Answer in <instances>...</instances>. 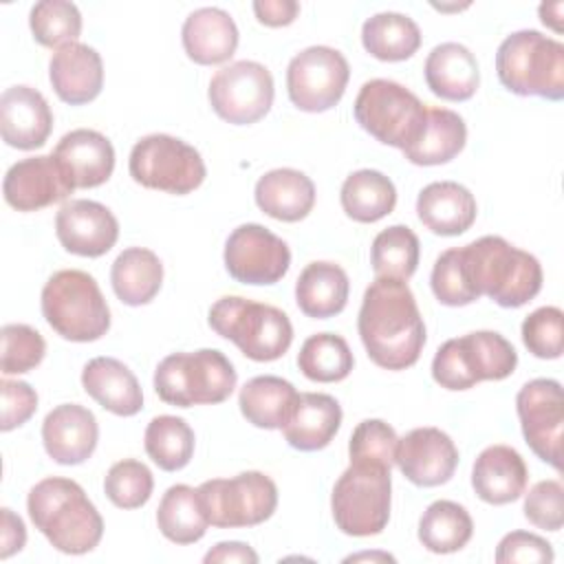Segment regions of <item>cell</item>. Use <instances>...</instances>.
Returning <instances> with one entry per match:
<instances>
[{"mask_svg": "<svg viewBox=\"0 0 564 564\" xmlns=\"http://www.w3.org/2000/svg\"><path fill=\"white\" fill-rule=\"evenodd\" d=\"M357 330L368 357L379 368L414 366L425 346V324L408 282L375 278L364 293Z\"/></svg>", "mask_w": 564, "mask_h": 564, "instance_id": "1", "label": "cell"}, {"mask_svg": "<svg viewBox=\"0 0 564 564\" xmlns=\"http://www.w3.org/2000/svg\"><path fill=\"white\" fill-rule=\"evenodd\" d=\"M26 511L35 529L62 553L84 555L104 535V520L86 491L70 478L40 480L26 498Z\"/></svg>", "mask_w": 564, "mask_h": 564, "instance_id": "2", "label": "cell"}, {"mask_svg": "<svg viewBox=\"0 0 564 564\" xmlns=\"http://www.w3.org/2000/svg\"><path fill=\"white\" fill-rule=\"evenodd\" d=\"M465 278L480 297H491L502 308H518L542 289V267L535 256L500 236H482L460 247Z\"/></svg>", "mask_w": 564, "mask_h": 564, "instance_id": "3", "label": "cell"}, {"mask_svg": "<svg viewBox=\"0 0 564 564\" xmlns=\"http://www.w3.org/2000/svg\"><path fill=\"white\" fill-rule=\"evenodd\" d=\"M500 84L520 97H564V44L540 31L522 29L507 35L496 51Z\"/></svg>", "mask_w": 564, "mask_h": 564, "instance_id": "4", "label": "cell"}, {"mask_svg": "<svg viewBox=\"0 0 564 564\" xmlns=\"http://www.w3.org/2000/svg\"><path fill=\"white\" fill-rule=\"evenodd\" d=\"M207 322L216 335L234 341L253 361H275L293 341V326L284 311L240 295L216 300Z\"/></svg>", "mask_w": 564, "mask_h": 564, "instance_id": "5", "label": "cell"}, {"mask_svg": "<svg viewBox=\"0 0 564 564\" xmlns=\"http://www.w3.org/2000/svg\"><path fill=\"white\" fill-rule=\"evenodd\" d=\"M42 315L68 341H95L110 328V308L97 280L79 269H64L46 280Z\"/></svg>", "mask_w": 564, "mask_h": 564, "instance_id": "6", "label": "cell"}, {"mask_svg": "<svg viewBox=\"0 0 564 564\" xmlns=\"http://www.w3.org/2000/svg\"><path fill=\"white\" fill-rule=\"evenodd\" d=\"M231 361L216 348L172 352L154 370V390L161 401L178 408L214 405L236 388Z\"/></svg>", "mask_w": 564, "mask_h": 564, "instance_id": "7", "label": "cell"}, {"mask_svg": "<svg viewBox=\"0 0 564 564\" xmlns=\"http://www.w3.org/2000/svg\"><path fill=\"white\" fill-rule=\"evenodd\" d=\"M518 366L516 348L496 330L447 339L432 359V377L445 390H469L480 381L507 379Z\"/></svg>", "mask_w": 564, "mask_h": 564, "instance_id": "8", "label": "cell"}, {"mask_svg": "<svg viewBox=\"0 0 564 564\" xmlns=\"http://www.w3.org/2000/svg\"><path fill=\"white\" fill-rule=\"evenodd\" d=\"M390 469L379 465L350 463L330 494V511L337 529L355 538L381 533L390 520Z\"/></svg>", "mask_w": 564, "mask_h": 564, "instance_id": "9", "label": "cell"}, {"mask_svg": "<svg viewBox=\"0 0 564 564\" xmlns=\"http://www.w3.org/2000/svg\"><path fill=\"white\" fill-rule=\"evenodd\" d=\"M352 112L370 137L405 150L421 134L427 106L392 79H370L359 88Z\"/></svg>", "mask_w": 564, "mask_h": 564, "instance_id": "10", "label": "cell"}, {"mask_svg": "<svg viewBox=\"0 0 564 564\" xmlns=\"http://www.w3.org/2000/svg\"><path fill=\"white\" fill-rule=\"evenodd\" d=\"M134 183L167 194H189L205 181V161L200 152L172 134H148L139 139L128 159Z\"/></svg>", "mask_w": 564, "mask_h": 564, "instance_id": "11", "label": "cell"}, {"mask_svg": "<svg viewBox=\"0 0 564 564\" xmlns=\"http://www.w3.org/2000/svg\"><path fill=\"white\" fill-rule=\"evenodd\" d=\"M196 496L207 522L218 529L262 524L278 507V487L262 471L205 480Z\"/></svg>", "mask_w": 564, "mask_h": 564, "instance_id": "12", "label": "cell"}, {"mask_svg": "<svg viewBox=\"0 0 564 564\" xmlns=\"http://www.w3.org/2000/svg\"><path fill=\"white\" fill-rule=\"evenodd\" d=\"M273 77L267 66L251 59H240L223 66L209 82V104L214 112L234 126L260 121L273 104Z\"/></svg>", "mask_w": 564, "mask_h": 564, "instance_id": "13", "label": "cell"}, {"mask_svg": "<svg viewBox=\"0 0 564 564\" xmlns=\"http://www.w3.org/2000/svg\"><path fill=\"white\" fill-rule=\"evenodd\" d=\"M348 77V62L337 48L308 46L289 62V99L304 112L330 110L344 97Z\"/></svg>", "mask_w": 564, "mask_h": 564, "instance_id": "14", "label": "cell"}, {"mask_svg": "<svg viewBox=\"0 0 564 564\" xmlns=\"http://www.w3.org/2000/svg\"><path fill=\"white\" fill-rule=\"evenodd\" d=\"M516 410L522 436L533 454L562 469V427H564V397L555 379H533L524 383L516 397Z\"/></svg>", "mask_w": 564, "mask_h": 564, "instance_id": "15", "label": "cell"}, {"mask_svg": "<svg viewBox=\"0 0 564 564\" xmlns=\"http://www.w3.org/2000/svg\"><path fill=\"white\" fill-rule=\"evenodd\" d=\"M225 269L242 284H275L291 267L289 245L258 223L236 227L225 242Z\"/></svg>", "mask_w": 564, "mask_h": 564, "instance_id": "16", "label": "cell"}, {"mask_svg": "<svg viewBox=\"0 0 564 564\" xmlns=\"http://www.w3.org/2000/svg\"><path fill=\"white\" fill-rule=\"evenodd\" d=\"M55 234L68 253L99 258L115 247L119 238V223L106 205L77 198L59 207L55 216Z\"/></svg>", "mask_w": 564, "mask_h": 564, "instance_id": "17", "label": "cell"}, {"mask_svg": "<svg viewBox=\"0 0 564 564\" xmlns=\"http://www.w3.org/2000/svg\"><path fill=\"white\" fill-rule=\"evenodd\" d=\"M394 463L419 487L445 485L458 465L454 441L438 427H414L397 443Z\"/></svg>", "mask_w": 564, "mask_h": 564, "instance_id": "18", "label": "cell"}, {"mask_svg": "<svg viewBox=\"0 0 564 564\" xmlns=\"http://www.w3.org/2000/svg\"><path fill=\"white\" fill-rule=\"evenodd\" d=\"M4 200L18 212H37L73 194L53 154L29 156L13 163L2 181Z\"/></svg>", "mask_w": 564, "mask_h": 564, "instance_id": "19", "label": "cell"}, {"mask_svg": "<svg viewBox=\"0 0 564 564\" xmlns=\"http://www.w3.org/2000/svg\"><path fill=\"white\" fill-rule=\"evenodd\" d=\"M51 154L73 189L99 187L115 170V148L110 139L88 128L66 132Z\"/></svg>", "mask_w": 564, "mask_h": 564, "instance_id": "20", "label": "cell"}, {"mask_svg": "<svg viewBox=\"0 0 564 564\" xmlns=\"http://www.w3.org/2000/svg\"><path fill=\"white\" fill-rule=\"evenodd\" d=\"M97 438V419L79 403H62L44 416L42 443L46 454L59 465H79L90 458Z\"/></svg>", "mask_w": 564, "mask_h": 564, "instance_id": "21", "label": "cell"}, {"mask_svg": "<svg viewBox=\"0 0 564 564\" xmlns=\"http://www.w3.org/2000/svg\"><path fill=\"white\" fill-rule=\"evenodd\" d=\"M53 130V112L44 95L31 86H11L0 97V134L18 150L42 148Z\"/></svg>", "mask_w": 564, "mask_h": 564, "instance_id": "22", "label": "cell"}, {"mask_svg": "<svg viewBox=\"0 0 564 564\" xmlns=\"http://www.w3.org/2000/svg\"><path fill=\"white\" fill-rule=\"evenodd\" d=\"M48 79L64 104H88L97 99L104 88L101 55L82 42L66 44L53 53L48 62Z\"/></svg>", "mask_w": 564, "mask_h": 564, "instance_id": "23", "label": "cell"}, {"mask_svg": "<svg viewBox=\"0 0 564 564\" xmlns=\"http://www.w3.org/2000/svg\"><path fill=\"white\" fill-rule=\"evenodd\" d=\"M529 480L524 458L509 445L485 447L471 467V487L487 505H509L518 500Z\"/></svg>", "mask_w": 564, "mask_h": 564, "instance_id": "24", "label": "cell"}, {"mask_svg": "<svg viewBox=\"0 0 564 564\" xmlns=\"http://www.w3.org/2000/svg\"><path fill=\"white\" fill-rule=\"evenodd\" d=\"M187 57L200 66L227 62L238 48V26L234 18L218 7L192 11L181 29Z\"/></svg>", "mask_w": 564, "mask_h": 564, "instance_id": "25", "label": "cell"}, {"mask_svg": "<svg viewBox=\"0 0 564 564\" xmlns=\"http://www.w3.org/2000/svg\"><path fill=\"white\" fill-rule=\"evenodd\" d=\"M474 194L456 181H434L419 192V220L436 236H460L476 220Z\"/></svg>", "mask_w": 564, "mask_h": 564, "instance_id": "26", "label": "cell"}, {"mask_svg": "<svg viewBox=\"0 0 564 564\" xmlns=\"http://www.w3.org/2000/svg\"><path fill=\"white\" fill-rule=\"evenodd\" d=\"M341 425V405L324 392H300L297 403L280 427L286 443L300 452L324 449Z\"/></svg>", "mask_w": 564, "mask_h": 564, "instance_id": "27", "label": "cell"}, {"mask_svg": "<svg viewBox=\"0 0 564 564\" xmlns=\"http://www.w3.org/2000/svg\"><path fill=\"white\" fill-rule=\"evenodd\" d=\"M84 390L108 412L134 416L143 408V392L134 372L115 357H95L82 370Z\"/></svg>", "mask_w": 564, "mask_h": 564, "instance_id": "28", "label": "cell"}, {"mask_svg": "<svg viewBox=\"0 0 564 564\" xmlns=\"http://www.w3.org/2000/svg\"><path fill=\"white\" fill-rule=\"evenodd\" d=\"M423 70L427 88L447 101L471 99L480 84L476 55L458 42H443L434 46L425 59Z\"/></svg>", "mask_w": 564, "mask_h": 564, "instance_id": "29", "label": "cell"}, {"mask_svg": "<svg viewBox=\"0 0 564 564\" xmlns=\"http://www.w3.org/2000/svg\"><path fill=\"white\" fill-rule=\"evenodd\" d=\"M253 196L267 216L282 223H297L315 205V185L300 170L278 167L258 178Z\"/></svg>", "mask_w": 564, "mask_h": 564, "instance_id": "30", "label": "cell"}, {"mask_svg": "<svg viewBox=\"0 0 564 564\" xmlns=\"http://www.w3.org/2000/svg\"><path fill=\"white\" fill-rule=\"evenodd\" d=\"M350 282L346 271L326 260L311 262L295 282V302L306 317L328 319L346 308Z\"/></svg>", "mask_w": 564, "mask_h": 564, "instance_id": "31", "label": "cell"}, {"mask_svg": "<svg viewBox=\"0 0 564 564\" xmlns=\"http://www.w3.org/2000/svg\"><path fill=\"white\" fill-rule=\"evenodd\" d=\"M300 392L295 386L275 375L249 379L238 394L242 416L262 430H280L291 416Z\"/></svg>", "mask_w": 564, "mask_h": 564, "instance_id": "32", "label": "cell"}, {"mask_svg": "<svg viewBox=\"0 0 564 564\" xmlns=\"http://www.w3.org/2000/svg\"><path fill=\"white\" fill-rule=\"evenodd\" d=\"M465 141L467 126L458 112L449 108H427L421 134L401 152L414 165H441L458 156Z\"/></svg>", "mask_w": 564, "mask_h": 564, "instance_id": "33", "label": "cell"}, {"mask_svg": "<svg viewBox=\"0 0 564 564\" xmlns=\"http://www.w3.org/2000/svg\"><path fill=\"white\" fill-rule=\"evenodd\" d=\"M115 295L128 306H141L156 297L163 282V264L159 256L145 247L123 249L110 269Z\"/></svg>", "mask_w": 564, "mask_h": 564, "instance_id": "34", "label": "cell"}, {"mask_svg": "<svg viewBox=\"0 0 564 564\" xmlns=\"http://www.w3.org/2000/svg\"><path fill=\"white\" fill-rule=\"evenodd\" d=\"M361 44L381 62H403L419 51L421 29L410 15L397 11L375 13L361 26Z\"/></svg>", "mask_w": 564, "mask_h": 564, "instance_id": "35", "label": "cell"}, {"mask_svg": "<svg viewBox=\"0 0 564 564\" xmlns=\"http://www.w3.org/2000/svg\"><path fill=\"white\" fill-rule=\"evenodd\" d=\"M341 209L357 223H377L397 205L394 183L379 170H357L346 176L339 192Z\"/></svg>", "mask_w": 564, "mask_h": 564, "instance_id": "36", "label": "cell"}, {"mask_svg": "<svg viewBox=\"0 0 564 564\" xmlns=\"http://www.w3.org/2000/svg\"><path fill=\"white\" fill-rule=\"evenodd\" d=\"M474 533L467 509L452 500H434L419 520V540L430 553H456Z\"/></svg>", "mask_w": 564, "mask_h": 564, "instance_id": "37", "label": "cell"}, {"mask_svg": "<svg viewBox=\"0 0 564 564\" xmlns=\"http://www.w3.org/2000/svg\"><path fill=\"white\" fill-rule=\"evenodd\" d=\"M156 524L161 533L174 544L198 542L209 522L198 505L196 489L189 485H172L156 509Z\"/></svg>", "mask_w": 564, "mask_h": 564, "instance_id": "38", "label": "cell"}, {"mask_svg": "<svg viewBox=\"0 0 564 564\" xmlns=\"http://www.w3.org/2000/svg\"><path fill=\"white\" fill-rule=\"evenodd\" d=\"M194 430L187 425V421L172 414L154 416L143 436L145 454L163 471L183 469L194 456Z\"/></svg>", "mask_w": 564, "mask_h": 564, "instance_id": "39", "label": "cell"}, {"mask_svg": "<svg viewBox=\"0 0 564 564\" xmlns=\"http://www.w3.org/2000/svg\"><path fill=\"white\" fill-rule=\"evenodd\" d=\"M355 366L348 341L335 333H315L311 335L300 352L297 368L302 375L317 383H335L350 375Z\"/></svg>", "mask_w": 564, "mask_h": 564, "instance_id": "40", "label": "cell"}, {"mask_svg": "<svg viewBox=\"0 0 564 564\" xmlns=\"http://www.w3.org/2000/svg\"><path fill=\"white\" fill-rule=\"evenodd\" d=\"M375 278L408 282L419 267V238L405 225H392L379 231L370 247Z\"/></svg>", "mask_w": 564, "mask_h": 564, "instance_id": "41", "label": "cell"}, {"mask_svg": "<svg viewBox=\"0 0 564 564\" xmlns=\"http://www.w3.org/2000/svg\"><path fill=\"white\" fill-rule=\"evenodd\" d=\"M29 26L37 44L62 48L77 42L82 33V13L68 0H42L31 7Z\"/></svg>", "mask_w": 564, "mask_h": 564, "instance_id": "42", "label": "cell"}, {"mask_svg": "<svg viewBox=\"0 0 564 564\" xmlns=\"http://www.w3.org/2000/svg\"><path fill=\"white\" fill-rule=\"evenodd\" d=\"M154 489L152 471L145 463L134 458H123L115 463L106 478H104V491L108 500L119 509H139L143 507Z\"/></svg>", "mask_w": 564, "mask_h": 564, "instance_id": "43", "label": "cell"}, {"mask_svg": "<svg viewBox=\"0 0 564 564\" xmlns=\"http://www.w3.org/2000/svg\"><path fill=\"white\" fill-rule=\"evenodd\" d=\"M397 432L381 419L361 421L348 441V456L355 465L392 467L397 456Z\"/></svg>", "mask_w": 564, "mask_h": 564, "instance_id": "44", "label": "cell"}, {"mask_svg": "<svg viewBox=\"0 0 564 564\" xmlns=\"http://www.w3.org/2000/svg\"><path fill=\"white\" fill-rule=\"evenodd\" d=\"M2 337V375H24L42 364L46 352L44 337L29 324H4Z\"/></svg>", "mask_w": 564, "mask_h": 564, "instance_id": "45", "label": "cell"}, {"mask_svg": "<svg viewBox=\"0 0 564 564\" xmlns=\"http://www.w3.org/2000/svg\"><path fill=\"white\" fill-rule=\"evenodd\" d=\"M522 341L540 359H557L564 341V313L557 306H540L522 322Z\"/></svg>", "mask_w": 564, "mask_h": 564, "instance_id": "46", "label": "cell"}, {"mask_svg": "<svg viewBox=\"0 0 564 564\" xmlns=\"http://www.w3.org/2000/svg\"><path fill=\"white\" fill-rule=\"evenodd\" d=\"M430 284L434 297L445 306H467L478 300V295L471 291L465 278L460 247H452L436 258Z\"/></svg>", "mask_w": 564, "mask_h": 564, "instance_id": "47", "label": "cell"}, {"mask_svg": "<svg viewBox=\"0 0 564 564\" xmlns=\"http://www.w3.org/2000/svg\"><path fill=\"white\" fill-rule=\"evenodd\" d=\"M524 518L544 531H560L564 522V487L549 478L535 482L524 496Z\"/></svg>", "mask_w": 564, "mask_h": 564, "instance_id": "48", "label": "cell"}, {"mask_svg": "<svg viewBox=\"0 0 564 564\" xmlns=\"http://www.w3.org/2000/svg\"><path fill=\"white\" fill-rule=\"evenodd\" d=\"M555 557L551 542L544 538L529 533V531H511L507 533L496 549L498 564H513V562H535V564H551Z\"/></svg>", "mask_w": 564, "mask_h": 564, "instance_id": "49", "label": "cell"}, {"mask_svg": "<svg viewBox=\"0 0 564 564\" xmlns=\"http://www.w3.org/2000/svg\"><path fill=\"white\" fill-rule=\"evenodd\" d=\"M0 394H2V419H0L2 432H11L24 425L37 410V394L26 381L2 379Z\"/></svg>", "mask_w": 564, "mask_h": 564, "instance_id": "50", "label": "cell"}, {"mask_svg": "<svg viewBox=\"0 0 564 564\" xmlns=\"http://www.w3.org/2000/svg\"><path fill=\"white\" fill-rule=\"evenodd\" d=\"M253 13L260 24L275 29L291 24L300 13V4L295 0H256Z\"/></svg>", "mask_w": 564, "mask_h": 564, "instance_id": "51", "label": "cell"}, {"mask_svg": "<svg viewBox=\"0 0 564 564\" xmlns=\"http://www.w3.org/2000/svg\"><path fill=\"white\" fill-rule=\"evenodd\" d=\"M26 544V529L20 516H15L9 507L0 511V557L7 560L13 553L22 551Z\"/></svg>", "mask_w": 564, "mask_h": 564, "instance_id": "52", "label": "cell"}, {"mask_svg": "<svg viewBox=\"0 0 564 564\" xmlns=\"http://www.w3.org/2000/svg\"><path fill=\"white\" fill-rule=\"evenodd\" d=\"M205 564L223 562V564H258V553L245 542H218L203 557Z\"/></svg>", "mask_w": 564, "mask_h": 564, "instance_id": "53", "label": "cell"}, {"mask_svg": "<svg viewBox=\"0 0 564 564\" xmlns=\"http://www.w3.org/2000/svg\"><path fill=\"white\" fill-rule=\"evenodd\" d=\"M562 9H564V4L562 2H553V4H540V20L546 24V26H551L553 31H562V24H560V18H562Z\"/></svg>", "mask_w": 564, "mask_h": 564, "instance_id": "54", "label": "cell"}, {"mask_svg": "<svg viewBox=\"0 0 564 564\" xmlns=\"http://www.w3.org/2000/svg\"><path fill=\"white\" fill-rule=\"evenodd\" d=\"M359 560H381V562H394L392 555L388 553H357V555H348L344 562H359Z\"/></svg>", "mask_w": 564, "mask_h": 564, "instance_id": "55", "label": "cell"}]
</instances>
